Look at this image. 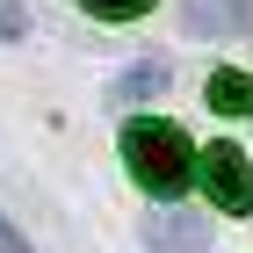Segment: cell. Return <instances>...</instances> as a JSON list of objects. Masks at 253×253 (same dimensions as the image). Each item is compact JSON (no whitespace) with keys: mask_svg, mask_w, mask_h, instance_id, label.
<instances>
[{"mask_svg":"<svg viewBox=\"0 0 253 253\" xmlns=\"http://www.w3.org/2000/svg\"><path fill=\"white\" fill-rule=\"evenodd\" d=\"M123 167H130L137 188H152V195H181V188L195 181V145L174 130V123L137 116V123H123Z\"/></svg>","mask_w":253,"mask_h":253,"instance_id":"6da1fadb","label":"cell"},{"mask_svg":"<svg viewBox=\"0 0 253 253\" xmlns=\"http://www.w3.org/2000/svg\"><path fill=\"white\" fill-rule=\"evenodd\" d=\"M195 174H203V188H210V203L224 217H246L253 210V167L239 145H210V152L195 159Z\"/></svg>","mask_w":253,"mask_h":253,"instance_id":"7a4b0ae2","label":"cell"},{"mask_svg":"<svg viewBox=\"0 0 253 253\" xmlns=\"http://www.w3.org/2000/svg\"><path fill=\"white\" fill-rule=\"evenodd\" d=\"M137 239L152 253H210V217H195V210H159L137 224Z\"/></svg>","mask_w":253,"mask_h":253,"instance_id":"3957f363","label":"cell"},{"mask_svg":"<svg viewBox=\"0 0 253 253\" xmlns=\"http://www.w3.org/2000/svg\"><path fill=\"white\" fill-rule=\"evenodd\" d=\"M203 101H210L217 116H253V73H239V65L210 73L203 80Z\"/></svg>","mask_w":253,"mask_h":253,"instance_id":"277c9868","label":"cell"},{"mask_svg":"<svg viewBox=\"0 0 253 253\" xmlns=\"http://www.w3.org/2000/svg\"><path fill=\"white\" fill-rule=\"evenodd\" d=\"M116 94H123V101H145V94H167V58H137L130 73L116 80Z\"/></svg>","mask_w":253,"mask_h":253,"instance_id":"5b68a950","label":"cell"},{"mask_svg":"<svg viewBox=\"0 0 253 253\" xmlns=\"http://www.w3.org/2000/svg\"><path fill=\"white\" fill-rule=\"evenodd\" d=\"M188 29H195V37H224V29H239V22H232V0H188Z\"/></svg>","mask_w":253,"mask_h":253,"instance_id":"8992f818","label":"cell"},{"mask_svg":"<svg viewBox=\"0 0 253 253\" xmlns=\"http://www.w3.org/2000/svg\"><path fill=\"white\" fill-rule=\"evenodd\" d=\"M87 7H94V15H109V22H130V15H145L152 0H87Z\"/></svg>","mask_w":253,"mask_h":253,"instance_id":"52a82bcc","label":"cell"},{"mask_svg":"<svg viewBox=\"0 0 253 253\" xmlns=\"http://www.w3.org/2000/svg\"><path fill=\"white\" fill-rule=\"evenodd\" d=\"M22 29H29V15H22L15 0H0V37H22Z\"/></svg>","mask_w":253,"mask_h":253,"instance_id":"ba28073f","label":"cell"},{"mask_svg":"<svg viewBox=\"0 0 253 253\" xmlns=\"http://www.w3.org/2000/svg\"><path fill=\"white\" fill-rule=\"evenodd\" d=\"M0 253H29V246H22V232L7 224V217H0Z\"/></svg>","mask_w":253,"mask_h":253,"instance_id":"9c48e42d","label":"cell"},{"mask_svg":"<svg viewBox=\"0 0 253 253\" xmlns=\"http://www.w3.org/2000/svg\"><path fill=\"white\" fill-rule=\"evenodd\" d=\"M246 29H253V0H246Z\"/></svg>","mask_w":253,"mask_h":253,"instance_id":"30bf717a","label":"cell"}]
</instances>
